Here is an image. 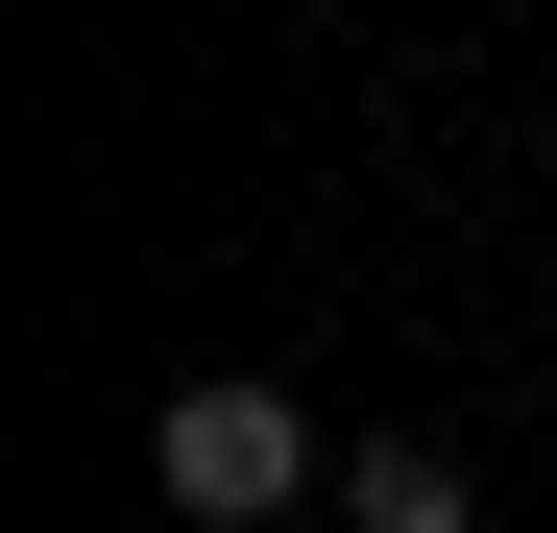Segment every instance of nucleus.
<instances>
[{
  "instance_id": "nucleus-1",
  "label": "nucleus",
  "mask_w": 557,
  "mask_h": 533,
  "mask_svg": "<svg viewBox=\"0 0 557 533\" xmlns=\"http://www.w3.org/2000/svg\"><path fill=\"white\" fill-rule=\"evenodd\" d=\"M315 485H339V436L267 388V364H219V388L146 412V509H170V533H267V509H315Z\"/></svg>"
},
{
  "instance_id": "nucleus-2",
  "label": "nucleus",
  "mask_w": 557,
  "mask_h": 533,
  "mask_svg": "<svg viewBox=\"0 0 557 533\" xmlns=\"http://www.w3.org/2000/svg\"><path fill=\"white\" fill-rule=\"evenodd\" d=\"M339 533H485V485L436 436H339Z\"/></svg>"
}]
</instances>
